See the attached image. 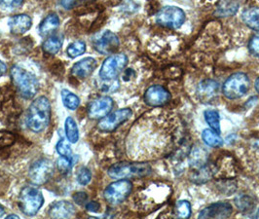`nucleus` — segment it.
Wrapping results in <instances>:
<instances>
[{
	"label": "nucleus",
	"mask_w": 259,
	"mask_h": 219,
	"mask_svg": "<svg viewBox=\"0 0 259 219\" xmlns=\"http://www.w3.org/2000/svg\"><path fill=\"white\" fill-rule=\"evenodd\" d=\"M62 101L65 107L69 110H76L80 105V99L70 91L64 89L61 92Z\"/></svg>",
	"instance_id": "5701e85b"
},
{
	"label": "nucleus",
	"mask_w": 259,
	"mask_h": 219,
	"mask_svg": "<svg viewBox=\"0 0 259 219\" xmlns=\"http://www.w3.org/2000/svg\"><path fill=\"white\" fill-rule=\"evenodd\" d=\"M60 26V18L57 14H49L39 25V33L41 36H49Z\"/></svg>",
	"instance_id": "6ab92c4d"
},
{
	"label": "nucleus",
	"mask_w": 259,
	"mask_h": 219,
	"mask_svg": "<svg viewBox=\"0 0 259 219\" xmlns=\"http://www.w3.org/2000/svg\"><path fill=\"white\" fill-rule=\"evenodd\" d=\"M64 44V37L60 33H53L44 40L42 49L44 53L54 56L59 53Z\"/></svg>",
	"instance_id": "aec40b11"
},
{
	"label": "nucleus",
	"mask_w": 259,
	"mask_h": 219,
	"mask_svg": "<svg viewBox=\"0 0 259 219\" xmlns=\"http://www.w3.org/2000/svg\"><path fill=\"white\" fill-rule=\"evenodd\" d=\"M0 3H2V0H0Z\"/></svg>",
	"instance_id": "a19ab883"
},
{
	"label": "nucleus",
	"mask_w": 259,
	"mask_h": 219,
	"mask_svg": "<svg viewBox=\"0 0 259 219\" xmlns=\"http://www.w3.org/2000/svg\"><path fill=\"white\" fill-rule=\"evenodd\" d=\"M6 218H19V216L16 214H11V215H8Z\"/></svg>",
	"instance_id": "58836bf2"
},
{
	"label": "nucleus",
	"mask_w": 259,
	"mask_h": 219,
	"mask_svg": "<svg viewBox=\"0 0 259 219\" xmlns=\"http://www.w3.org/2000/svg\"><path fill=\"white\" fill-rule=\"evenodd\" d=\"M144 103L151 107L164 106L169 102L170 94L164 87L154 85L145 91L143 96Z\"/></svg>",
	"instance_id": "ddd939ff"
},
{
	"label": "nucleus",
	"mask_w": 259,
	"mask_h": 219,
	"mask_svg": "<svg viewBox=\"0 0 259 219\" xmlns=\"http://www.w3.org/2000/svg\"><path fill=\"white\" fill-rule=\"evenodd\" d=\"M114 106L113 100L108 96H102L92 101L88 106V116L94 120H101L108 115Z\"/></svg>",
	"instance_id": "f8f14e48"
},
{
	"label": "nucleus",
	"mask_w": 259,
	"mask_h": 219,
	"mask_svg": "<svg viewBox=\"0 0 259 219\" xmlns=\"http://www.w3.org/2000/svg\"><path fill=\"white\" fill-rule=\"evenodd\" d=\"M175 214L178 218H188L191 215V206L187 201H179L175 206Z\"/></svg>",
	"instance_id": "bb28decb"
},
{
	"label": "nucleus",
	"mask_w": 259,
	"mask_h": 219,
	"mask_svg": "<svg viewBox=\"0 0 259 219\" xmlns=\"http://www.w3.org/2000/svg\"><path fill=\"white\" fill-rule=\"evenodd\" d=\"M5 214V208L0 205V217H2Z\"/></svg>",
	"instance_id": "e433bc0d"
},
{
	"label": "nucleus",
	"mask_w": 259,
	"mask_h": 219,
	"mask_svg": "<svg viewBox=\"0 0 259 219\" xmlns=\"http://www.w3.org/2000/svg\"><path fill=\"white\" fill-rule=\"evenodd\" d=\"M85 208L89 212H99L101 209V205L96 201H92L85 205Z\"/></svg>",
	"instance_id": "72a5a7b5"
},
{
	"label": "nucleus",
	"mask_w": 259,
	"mask_h": 219,
	"mask_svg": "<svg viewBox=\"0 0 259 219\" xmlns=\"http://www.w3.org/2000/svg\"><path fill=\"white\" fill-rule=\"evenodd\" d=\"M55 167L49 159H39L31 164L28 169V177L33 185L40 186L46 184L52 179Z\"/></svg>",
	"instance_id": "6e6552de"
},
{
	"label": "nucleus",
	"mask_w": 259,
	"mask_h": 219,
	"mask_svg": "<svg viewBox=\"0 0 259 219\" xmlns=\"http://www.w3.org/2000/svg\"><path fill=\"white\" fill-rule=\"evenodd\" d=\"M51 121V103L46 97H38L30 103L26 117L27 128L39 134L46 129Z\"/></svg>",
	"instance_id": "f257e3e1"
},
{
	"label": "nucleus",
	"mask_w": 259,
	"mask_h": 219,
	"mask_svg": "<svg viewBox=\"0 0 259 219\" xmlns=\"http://www.w3.org/2000/svg\"><path fill=\"white\" fill-rule=\"evenodd\" d=\"M65 129L66 140L72 144L76 143L79 140V129L76 121L72 117L68 116L65 119Z\"/></svg>",
	"instance_id": "4be33fe9"
},
{
	"label": "nucleus",
	"mask_w": 259,
	"mask_h": 219,
	"mask_svg": "<svg viewBox=\"0 0 259 219\" xmlns=\"http://www.w3.org/2000/svg\"><path fill=\"white\" fill-rule=\"evenodd\" d=\"M24 0H2V5L4 8L9 10H15L22 7Z\"/></svg>",
	"instance_id": "2f4dec72"
},
{
	"label": "nucleus",
	"mask_w": 259,
	"mask_h": 219,
	"mask_svg": "<svg viewBox=\"0 0 259 219\" xmlns=\"http://www.w3.org/2000/svg\"><path fill=\"white\" fill-rule=\"evenodd\" d=\"M249 88L250 80L248 76L244 72H237L224 82L222 94L228 100H237L244 97Z\"/></svg>",
	"instance_id": "39448f33"
},
{
	"label": "nucleus",
	"mask_w": 259,
	"mask_h": 219,
	"mask_svg": "<svg viewBox=\"0 0 259 219\" xmlns=\"http://www.w3.org/2000/svg\"><path fill=\"white\" fill-rule=\"evenodd\" d=\"M219 90H220L219 83L215 82L214 80L207 79V80L202 81L198 85L197 95L203 103H206L213 100V98L218 95Z\"/></svg>",
	"instance_id": "a211bd4d"
},
{
	"label": "nucleus",
	"mask_w": 259,
	"mask_h": 219,
	"mask_svg": "<svg viewBox=\"0 0 259 219\" xmlns=\"http://www.w3.org/2000/svg\"><path fill=\"white\" fill-rule=\"evenodd\" d=\"M202 139L206 144L210 147H221L223 144V140L221 138V134L217 133L212 129H206L202 134Z\"/></svg>",
	"instance_id": "b1692460"
},
{
	"label": "nucleus",
	"mask_w": 259,
	"mask_h": 219,
	"mask_svg": "<svg viewBox=\"0 0 259 219\" xmlns=\"http://www.w3.org/2000/svg\"><path fill=\"white\" fill-rule=\"evenodd\" d=\"M11 79L16 89L25 100L33 99L39 91V82L36 76L25 68L14 65L10 70Z\"/></svg>",
	"instance_id": "f03ea898"
},
{
	"label": "nucleus",
	"mask_w": 259,
	"mask_h": 219,
	"mask_svg": "<svg viewBox=\"0 0 259 219\" xmlns=\"http://www.w3.org/2000/svg\"><path fill=\"white\" fill-rule=\"evenodd\" d=\"M254 86H255V90H256V92L259 94V77L256 79Z\"/></svg>",
	"instance_id": "4c0bfd02"
},
{
	"label": "nucleus",
	"mask_w": 259,
	"mask_h": 219,
	"mask_svg": "<svg viewBox=\"0 0 259 219\" xmlns=\"http://www.w3.org/2000/svg\"><path fill=\"white\" fill-rule=\"evenodd\" d=\"M86 52V43L83 40H76L68 45L66 53L67 56L71 59H75L83 55Z\"/></svg>",
	"instance_id": "a878e982"
},
{
	"label": "nucleus",
	"mask_w": 259,
	"mask_h": 219,
	"mask_svg": "<svg viewBox=\"0 0 259 219\" xmlns=\"http://www.w3.org/2000/svg\"><path fill=\"white\" fill-rule=\"evenodd\" d=\"M158 25L170 29H178L185 22V13L177 6H165L156 16Z\"/></svg>",
	"instance_id": "1a4fd4ad"
},
{
	"label": "nucleus",
	"mask_w": 259,
	"mask_h": 219,
	"mask_svg": "<svg viewBox=\"0 0 259 219\" xmlns=\"http://www.w3.org/2000/svg\"><path fill=\"white\" fill-rule=\"evenodd\" d=\"M128 61V57L125 54H113L109 56L102 65L99 72L100 78L103 81L117 80L126 68Z\"/></svg>",
	"instance_id": "423d86ee"
},
{
	"label": "nucleus",
	"mask_w": 259,
	"mask_h": 219,
	"mask_svg": "<svg viewBox=\"0 0 259 219\" xmlns=\"http://www.w3.org/2000/svg\"><path fill=\"white\" fill-rule=\"evenodd\" d=\"M256 217H257V218H259V209L258 210H257V213H256Z\"/></svg>",
	"instance_id": "ea45409f"
},
{
	"label": "nucleus",
	"mask_w": 259,
	"mask_h": 219,
	"mask_svg": "<svg viewBox=\"0 0 259 219\" xmlns=\"http://www.w3.org/2000/svg\"><path fill=\"white\" fill-rule=\"evenodd\" d=\"M75 206L68 201H59L49 208V216L52 218H69L75 214Z\"/></svg>",
	"instance_id": "f3484780"
},
{
	"label": "nucleus",
	"mask_w": 259,
	"mask_h": 219,
	"mask_svg": "<svg viewBox=\"0 0 259 219\" xmlns=\"http://www.w3.org/2000/svg\"><path fill=\"white\" fill-rule=\"evenodd\" d=\"M91 181L92 172L89 168L81 167L78 169L77 181L79 184L85 186V185H88Z\"/></svg>",
	"instance_id": "c85d7f7f"
},
{
	"label": "nucleus",
	"mask_w": 259,
	"mask_h": 219,
	"mask_svg": "<svg viewBox=\"0 0 259 219\" xmlns=\"http://www.w3.org/2000/svg\"><path fill=\"white\" fill-rule=\"evenodd\" d=\"M73 201L79 206H85L88 201V195L85 192H76L73 195Z\"/></svg>",
	"instance_id": "473e14b6"
},
{
	"label": "nucleus",
	"mask_w": 259,
	"mask_h": 219,
	"mask_svg": "<svg viewBox=\"0 0 259 219\" xmlns=\"http://www.w3.org/2000/svg\"><path fill=\"white\" fill-rule=\"evenodd\" d=\"M232 211L233 208L229 203H215L205 207L199 213V218H227Z\"/></svg>",
	"instance_id": "4468645a"
},
{
	"label": "nucleus",
	"mask_w": 259,
	"mask_h": 219,
	"mask_svg": "<svg viewBox=\"0 0 259 219\" xmlns=\"http://www.w3.org/2000/svg\"><path fill=\"white\" fill-rule=\"evenodd\" d=\"M132 115L133 111L130 108L118 109L101 119L98 124V128L103 133H112L118 129L123 123L127 122Z\"/></svg>",
	"instance_id": "9d476101"
},
{
	"label": "nucleus",
	"mask_w": 259,
	"mask_h": 219,
	"mask_svg": "<svg viewBox=\"0 0 259 219\" xmlns=\"http://www.w3.org/2000/svg\"><path fill=\"white\" fill-rule=\"evenodd\" d=\"M242 20L247 27L259 31V8L252 7L245 10L242 14Z\"/></svg>",
	"instance_id": "412c9836"
},
{
	"label": "nucleus",
	"mask_w": 259,
	"mask_h": 219,
	"mask_svg": "<svg viewBox=\"0 0 259 219\" xmlns=\"http://www.w3.org/2000/svg\"><path fill=\"white\" fill-rule=\"evenodd\" d=\"M150 172L151 167L147 163L128 162H120L114 164L107 170V174L113 180L140 179L148 176Z\"/></svg>",
	"instance_id": "7ed1b4c3"
},
{
	"label": "nucleus",
	"mask_w": 259,
	"mask_h": 219,
	"mask_svg": "<svg viewBox=\"0 0 259 219\" xmlns=\"http://www.w3.org/2000/svg\"><path fill=\"white\" fill-rule=\"evenodd\" d=\"M205 120L207 125L210 127V129L215 130L217 133L221 134V117L220 113L217 110L213 109H207L204 112Z\"/></svg>",
	"instance_id": "393cba45"
},
{
	"label": "nucleus",
	"mask_w": 259,
	"mask_h": 219,
	"mask_svg": "<svg viewBox=\"0 0 259 219\" xmlns=\"http://www.w3.org/2000/svg\"><path fill=\"white\" fill-rule=\"evenodd\" d=\"M7 71V65H5L2 61H0V77L3 76Z\"/></svg>",
	"instance_id": "c9c22d12"
},
{
	"label": "nucleus",
	"mask_w": 259,
	"mask_h": 219,
	"mask_svg": "<svg viewBox=\"0 0 259 219\" xmlns=\"http://www.w3.org/2000/svg\"><path fill=\"white\" fill-rule=\"evenodd\" d=\"M133 190V183L129 180H118L110 183L104 190V200L111 206L122 204Z\"/></svg>",
	"instance_id": "0eeeda50"
},
{
	"label": "nucleus",
	"mask_w": 259,
	"mask_h": 219,
	"mask_svg": "<svg viewBox=\"0 0 259 219\" xmlns=\"http://www.w3.org/2000/svg\"><path fill=\"white\" fill-rule=\"evenodd\" d=\"M74 161L65 157H60L57 161V168L62 173H68L72 168Z\"/></svg>",
	"instance_id": "c756f323"
},
{
	"label": "nucleus",
	"mask_w": 259,
	"mask_h": 219,
	"mask_svg": "<svg viewBox=\"0 0 259 219\" xmlns=\"http://www.w3.org/2000/svg\"><path fill=\"white\" fill-rule=\"evenodd\" d=\"M56 150L59 154L61 155L62 157H65L68 158L70 160H73V154H72V150L70 147V142L66 141L65 139H61L57 145H56Z\"/></svg>",
	"instance_id": "cd10ccee"
},
{
	"label": "nucleus",
	"mask_w": 259,
	"mask_h": 219,
	"mask_svg": "<svg viewBox=\"0 0 259 219\" xmlns=\"http://www.w3.org/2000/svg\"><path fill=\"white\" fill-rule=\"evenodd\" d=\"M248 50L253 57L259 58V33L253 35L249 40Z\"/></svg>",
	"instance_id": "7c9ffc66"
},
{
	"label": "nucleus",
	"mask_w": 259,
	"mask_h": 219,
	"mask_svg": "<svg viewBox=\"0 0 259 219\" xmlns=\"http://www.w3.org/2000/svg\"><path fill=\"white\" fill-rule=\"evenodd\" d=\"M43 204V194L39 190L38 187H36V185L26 186L21 190L18 205L21 211L26 216L36 215Z\"/></svg>",
	"instance_id": "20e7f679"
},
{
	"label": "nucleus",
	"mask_w": 259,
	"mask_h": 219,
	"mask_svg": "<svg viewBox=\"0 0 259 219\" xmlns=\"http://www.w3.org/2000/svg\"><path fill=\"white\" fill-rule=\"evenodd\" d=\"M120 46L116 34L110 30H105L99 37L94 40L95 50L102 55H113Z\"/></svg>",
	"instance_id": "9b49d317"
},
{
	"label": "nucleus",
	"mask_w": 259,
	"mask_h": 219,
	"mask_svg": "<svg viewBox=\"0 0 259 219\" xmlns=\"http://www.w3.org/2000/svg\"><path fill=\"white\" fill-rule=\"evenodd\" d=\"M8 26L13 34L21 35L30 29L32 26V20L26 14L15 15L8 20Z\"/></svg>",
	"instance_id": "dca6fc26"
},
{
	"label": "nucleus",
	"mask_w": 259,
	"mask_h": 219,
	"mask_svg": "<svg viewBox=\"0 0 259 219\" xmlns=\"http://www.w3.org/2000/svg\"><path fill=\"white\" fill-rule=\"evenodd\" d=\"M97 65L98 63L94 58L92 57L84 58L73 65L71 68V75L72 77L76 78L79 80H84L91 76Z\"/></svg>",
	"instance_id": "2eb2a0df"
},
{
	"label": "nucleus",
	"mask_w": 259,
	"mask_h": 219,
	"mask_svg": "<svg viewBox=\"0 0 259 219\" xmlns=\"http://www.w3.org/2000/svg\"><path fill=\"white\" fill-rule=\"evenodd\" d=\"M76 3V0H61L62 6L65 9H71Z\"/></svg>",
	"instance_id": "f704fd0d"
}]
</instances>
